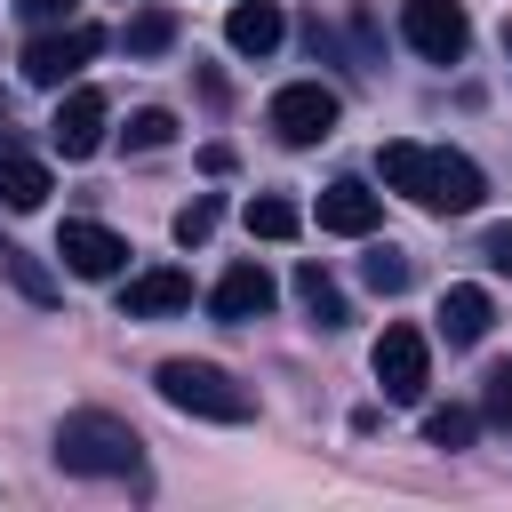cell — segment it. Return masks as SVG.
<instances>
[{
    "instance_id": "6da1fadb",
    "label": "cell",
    "mask_w": 512,
    "mask_h": 512,
    "mask_svg": "<svg viewBox=\"0 0 512 512\" xmlns=\"http://www.w3.org/2000/svg\"><path fill=\"white\" fill-rule=\"evenodd\" d=\"M376 168H384V184H392L400 200H416L424 216H472V208L488 200V176H480L464 152H432V144H384V152H376Z\"/></svg>"
},
{
    "instance_id": "7a4b0ae2",
    "label": "cell",
    "mask_w": 512,
    "mask_h": 512,
    "mask_svg": "<svg viewBox=\"0 0 512 512\" xmlns=\"http://www.w3.org/2000/svg\"><path fill=\"white\" fill-rule=\"evenodd\" d=\"M56 464L80 472V480H128L144 464V440H136V424H120L104 408H72L56 424Z\"/></svg>"
},
{
    "instance_id": "3957f363",
    "label": "cell",
    "mask_w": 512,
    "mask_h": 512,
    "mask_svg": "<svg viewBox=\"0 0 512 512\" xmlns=\"http://www.w3.org/2000/svg\"><path fill=\"white\" fill-rule=\"evenodd\" d=\"M152 384H160L168 408L208 416V424H248V416H256V392H248L232 368H216V360H160Z\"/></svg>"
},
{
    "instance_id": "277c9868",
    "label": "cell",
    "mask_w": 512,
    "mask_h": 512,
    "mask_svg": "<svg viewBox=\"0 0 512 512\" xmlns=\"http://www.w3.org/2000/svg\"><path fill=\"white\" fill-rule=\"evenodd\" d=\"M376 384H384L392 408H416V400H424V384H432V344H424V328L392 320V328L376 336Z\"/></svg>"
},
{
    "instance_id": "5b68a950",
    "label": "cell",
    "mask_w": 512,
    "mask_h": 512,
    "mask_svg": "<svg viewBox=\"0 0 512 512\" xmlns=\"http://www.w3.org/2000/svg\"><path fill=\"white\" fill-rule=\"evenodd\" d=\"M400 40H408L424 64H464L472 16H464L456 0H408V8H400Z\"/></svg>"
},
{
    "instance_id": "8992f818",
    "label": "cell",
    "mask_w": 512,
    "mask_h": 512,
    "mask_svg": "<svg viewBox=\"0 0 512 512\" xmlns=\"http://www.w3.org/2000/svg\"><path fill=\"white\" fill-rule=\"evenodd\" d=\"M336 112H344L336 88H320V80H288V88L272 96L264 120H272L280 144H320V136H336Z\"/></svg>"
},
{
    "instance_id": "52a82bcc",
    "label": "cell",
    "mask_w": 512,
    "mask_h": 512,
    "mask_svg": "<svg viewBox=\"0 0 512 512\" xmlns=\"http://www.w3.org/2000/svg\"><path fill=\"white\" fill-rule=\"evenodd\" d=\"M56 256H64V272H72V280H120V264H128V240H120L112 224L64 216V232H56Z\"/></svg>"
},
{
    "instance_id": "ba28073f",
    "label": "cell",
    "mask_w": 512,
    "mask_h": 512,
    "mask_svg": "<svg viewBox=\"0 0 512 512\" xmlns=\"http://www.w3.org/2000/svg\"><path fill=\"white\" fill-rule=\"evenodd\" d=\"M96 48H104V32H96V24H64V32H40V40L24 48V80H32V88H64V80H72V72H80Z\"/></svg>"
},
{
    "instance_id": "9c48e42d",
    "label": "cell",
    "mask_w": 512,
    "mask_h": 512,
    "mask_svg": "<svg viewBox=\"0 0 512 512\" xmlns=\"http://www.w3.org/2000/svg\"><path fill=\"white\" fill-rule=\"evenodd\" d=\"M104 120H112V104H104L96 88H72V96L56 104L48 136H56V152H64V160H88V152L104 144Z\"/></svg>"
},
{
    "instance_id": "30bf717a",
    "label": "cell",
    "mask_w": 512,
    "mask_h": 512,
    "mask_svg": "<svg viewBox=\"0 0 512 512\" xmlns=\"http://www.w3.org/2000/svg\"><path fill=\"white\" fill-rule=\"evenodd\" d=\"M376 216H384V192H368L360 176H336L320 192V232H336V240H368Z\"/></svg>"
},
{
    "instance_id": "8fae6325",
    "label": "cell",
    "mask_w": 512,
    "mask_h": 512,
    "mask_svg": "<svg viewBox=\"0 0 512 512\" xmlns=\"http://www.w3.org/2000/svg\"><path fill=\"white\" fill-rule=\"evenodd\" d=\"M184 304H192V272H176V264H152L120 288V320H168Z\"/></svg>"
},
{
    "instance_id": "7c38bea8",
    "label": "cell",
    "mask_w": 512,
    "mask_h": 512,
    "mask_svg": "<svg viewBox=\"0 0 512 512\" xmlns=\"http://www.w3.org/2000/svg\"><path fill=\"white\" fill-rule=\"evenodd\" d=\"M272 296H280V288H272V272H264V264H232V272H224V280L208 288V312L240 328V320H256V312H272Z\"/></svg>"
},
{
    "instance_id": "4fadbf2b",
    "label": "cell",
    "mask_w": 512,
    "mask_h": 512,
    "mask_svg": "<svg viewBox=\"0 0 512 512\" xmlns=\"http://www.w3.org/2000/svg\"><path fill=\"white\" fill-rule=\"evenodd\" d=\"M280 32H288L280 0H240V8L224 16V40H232L240 56H272V48H280Z\"/></svg>"
},
{
    "instance_id": "5bb4252c",
    "label": "cell",
    "mask_w": 512,
    "mask_h": 512,
    "mask_svg": "<svg viewBox=\"0 0 512 512\" xmlns=\"http://www.w3.org/2000/svg\"><path fill=\"white\" fill-rule=\"evenodd\" d=\"M488 320H496L488 288H448V296H440V336H448V344H480Z\"/></svg>"
},
{
    "instance_id": "9a60e30c",
    "label": "cell",
    "mask_w": 512,
    "mask_h": 512,
    "mask_svg": "<svg viewBox=\"0 0 512 512\" xmlns=\"http://www.w3.org/2000/svg\"><path fill=\"white\" fill-rule=\"evenodd\" d=\"M296 304L312 312V328H344L352 320V304H344V288L320 272V264H296Z\"/></svg>"
},
{
    "instance_id": "2e32d148",
    "label": "cell",
    "mask_w": 512,
    "mask_h": 512,
    "mask_svg": "<svg viewBox=\"0 0 512 512\" xmlns=\"http://www.w3.org/2000/svg\"><path fill=\"white\" fill-rule=\"evenodd\" d=\"M0 200L8 208H40L48 200V168L32 152H0Z\"/></svg>"
},
{
    "instance_id": "e0dca14e",
    "label": "cell",
    "mask_w": 512,
    "mask_h": 512,
    "mask_svg": "<svg viewBox=\"0 0 512 512\" xmlns=\"http://www.w3.org/2000/svg\"><path fill=\"white\" fill-rule=\"evenodd\" d=\"M0 272L24 288V304H56V272L32 256V248H16V240H0Z\"/></svg>"
},
{
    "instance_id": "ac0fdd59",
    "label": "cell",
    "mask_w": 512,
    "mask_h": 512,
    "mask_svg": "<svg viewBox=\"0 0 512 512\" xmlns=\"http://www.w3.org/2000/svg\"><path fill=\"white\" fill-rule=\"evenodd\" d=\"M360 280H368L376 296H408V280H416V264H408V256H400L392 240H376V248L360 256Z\"/></svg>"
},
{
    "instance_id": "d6986e66",
    "label": "cell",
    "mask_w": 512,
    "mask_h": 512,
    "mask_svg": "<svg viewBox=\"0 0 512 512\" xmlns=\"http://www.w3.org/2000/svg\"><path fill=\"white\" fill-rule=\"evenodd\" d=\"M168 40H176V8H144V16H128V32H120L128 56H160Z\"/></svg>"
},
{
    "instance_id": "ffe728a7",
    "label": "cell",
    "mask_w": 512,
    "mask_h": 512,
    "mask_svg": "<svg viewBox=\"0 0 512 512\" xmlns=\"http://www.w3.org/2000/svg\"><path fill=\"white\" fill-rule=\"evenodd\" d=\"M296 200H280V192H264V200H248V232L256 240H296Z\"/></svg>"
},
{
    "instance_id": "44dd1931",
    "label": "cell",
    "mask_w": 512,
    "mask_h": 512,
    "mask_svg": "<svg viewBox=\"0 0 512 512\" xmlns=\"http://www.w3.org/2000/svg\"><path fill=\"white\" fill-rule=\"evenodd\" d=\"M216 224H224V200H216V192H192V200L176 208V240H184V248H200Z\"/></svg>"
},
{
    "instance_id": "7402d4cb",
    "label": "cell",
    "mask_w": 512,
    "mask_h": 512,
    "mask_svg": "<svg viewBox=\"0 0 512 512\" xmlns=\"http://www.w3.org/2000/svg\"><path fill=\"white\" fill-rule=\"evenodd\" d=\"M472 432H480V408H432L424 416V440L432 448H472Z\"/></svg>"
},
{
    "instance_id": "603a6c76",
    "label": "cell",
    "mask_w": 512,
    "mask_h": 512,
    "mask_svg": "<svg viewBox=\"0 0 512 512\" xmlns=\"http://www.w3.org/2000/svg\"><path fill=\"white\" fill-rule=\"evenodd\" d=\"M176 144V120L160 112V104H144L136 120H128V152H168Z\"/></svg>"
},
{
    "instance_id": "cb8c5ba5",
    "label": "cell",
    "mask_w": 512,
    "mask_h": 512,
    "mask_svg": "<svg viewBox=\"0 0 512 512\" xmlns=\"http://www.w3.org/2000/svg\"><path fill=\"white\" fill-rule=\"evenodd\" d=\"M480 416H488V424H512V360H496V368L480 376Z\"/></svg>"
},
{
    "instance_id": "d4e9b609",
    "label": "cell",
    "mask_w": 512,
    "mask_h": 512,
    "mask_svg": "<svg viewBox=\"0 0 512 512\" xmlns=\"http://www.w3.org/2000/svg\"><path fill=\"white\" fill-rule=\"evenodd\" d=\"M480 264L488 272H512V224H488L480 232Z\"/></svg>"
},
{
    "instance_id": "484cf974",
    "label": "cell",
    "mask_w": 512,
    "mask_h": 512,
    "mask_svg": "<svg viewBox=\"0 0 512 512\" xmlns=\"http://www.w3.org/2000/svg\"><path fill=\"white\" fill-rule=\"evenodd\" d=\"M32 24H72V0H16Z\"/></svg>"
},
{
    "instance_id": "4316f807",
    "label": "cell",
    "mask_w": 512,
    "mask_h": 512,
    "mask_svg": "<svg viewBox=\"0 0 512 512\" xmlns=\"http://www.w3.org/2000/svg\"><path fill=\"white\" fill-rule=\"evenodd\" d=\"M504 56H512V16H504Z\"/></svg>"
}]
</instances>
